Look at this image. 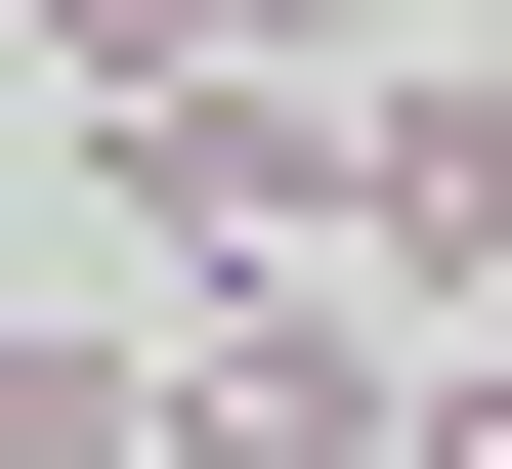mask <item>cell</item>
<instances>
[{"mask_svg": "<svg viewBox=\"0 0 512 469\" xmlns=\"http://www.w3.org/2000/svg\"><path fill=\"white\" fill-rule=\"evenodd\" d=\"M128 214H171V299L299 256V86H256V43H214V86H128Z\"/></svg>", "mask_w": 512, "mask_h": 469, "instance_id": "3957f363", "label": "cell"}, {"mask_svg": "<svg viewBox=\"0 0 512 469\" xmlns=\"http://www.w3.org/2000/svg\"><path fill=\"white\" fill-rule=\"evenodd\" d=\"M0 43H43L86 128H128V86H214V0H0Z\"/></svg>", "mask_w": 512, "mask_h": 469, "instance_id": "5b68a950", "label": "cell"}, {"mask_svg": "<svg viewBox=\"0 0 512 469\" xmlns=\"http://www.w3.org/2000/svg\"><path fill=\"white\" fill-rule=\"evenodd\" d=\"M214 43H299V86H342V0H214Z\"/></svg>", "mask_w": 512, "mask_h": 469, "instance_id": "52a82bcc", "label": "cell"}, {"mask_svg": "<svg viewBox=\"0 0 512 469\" xmlns=\"http://www.w3.org/2000/svg\"><path fill=\"white\" fill-rule=\"evenodd\" d=\"M384 469H512V342H470V384H384Z\"/></svg>", "mask_w": 512, "mask_h": 469, "instance_id": "8992f818", "label": "cell"}, {"mask_svg": "<svg viewBox=\"0 0 512 469\" xmlns=\"http://www.w3.org/2000/svg\"><path fill=\"white\" fill-rule=\"evenodd\" d=\"M0 469H171V384L128 342H0Z\"/></svg>", "mask_w": 512, "mask_h": 469, "instance_id": "277c9868", "label": "cell"}, {"mask_svg": "<svg viewBox=\"0 0 512 469\" xmlns=\"http://www.w3.org/2000/svg\"><path fill=\"white\" fill-rule=\"evenodd\" d=\"M128 384H171V469H384V299H342V256H214Z\"/></svg>", "mask_w": 512, "mask_h": 469, "instance_id": "7a4b0ae2", "label": "cell"}, {"mask_svg": "<svg viewBox=\"0 0 512 469\" xmlns=\"http://www.w3.org/2000/svg\"><path fill=\"white\" fill-rule=\"evenodd\" d=\"M299 256H342V299H512V43L299 86Z\"/></svg>", "mask_w": 512, "mask_h": 469, "instance_id": "6da1fadb", "label": "cell"}]
</instances>
